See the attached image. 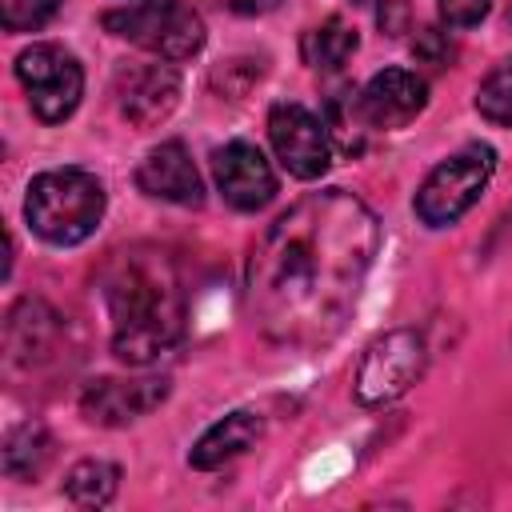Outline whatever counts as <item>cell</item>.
Returning a JSON list of instances; mask_svg holds the SVG:
<instances>
[{"label": "cell", "instance_id": "6da1fadb", "mask_svg": "<svg viewBox=\"0 0 512 512\" xmlns=\"http://www.w3.org/2000/svg\"><path fill=\"white\" fill-rule=\"evenodd\" d=\"M376 248L380 220L360 196L344 188L308 192L268 224L248 256L252 324L276 348H328L360 300Z\"/></svg>", "mask_w": 512, "mask_h": 512}, {"label": "cell", "instance_id": "7a4b0ae2", "mask_svg": "<svg viewBox=\"0 0 512 512\" xmlns=\"http://www.w3.org/2000/svg\"><path fill=\"white\" fill-rule=\"evenodd\" d=\"M104 308L112 328V352L144 368L160 360L184 336V288L168 252L152 244L120 248L104 276Z\"/></svg>", "mask_w": 512, "mask_h": 512}, {"label": "cell", "instance_id": "3957f363", "mask_svg": "<svg viewBox=\"0 0 512 512\" xmlns=\"http://www.w3.org/2000/svg\"><path fill=\"white\" fill-rule=\"evenodd\" d=\"M104 204H108L104 184L92 172L52 168V172H40L28 184L24 220L40 240H48L56 248H72V244L88 240L100 228Z\"/></svg>", "mask_w": 512, "mask_h": 512}, {"label": "cell", "instance_id": "277c9868", "mask_svg": "<svg viewBox=\"0 0 512 512\" xmlns=\"http://www.w3.org/2000/svg\"><path fill=\"white\" fill-rule=\"evenodd\" d=\"M104 28L160 60H188L204 48V20L192 4L180 0H140L116 12H104Z\"/></svg>", "mask_w": 512, "mask_h": 512}, {"label": "cell", "instance_id": "5b68a950", "mask_svg": "<svg viewBox=\"0 0 512 512\" xmlns=\"http://www.w3.org/2000/svg\"><path fill=\"white\" fill-rule=\"evenodd\" d=\"M492 172H496V148H488V144H480V140L456 148L448 160H440V164L424 176V184H420V192H416V216H420L428 228H448V224H456V220L480 200V192L488 188Z\"/></svg>", "mask_w": 512, "mask_h": 512}, {"label": "cell", "instance_id": "8992f818", "mask_svg": "<svg viewBox=\"0 0 512 512\" xmlns=\"http://www.w3.org/2000/svg\"><path fill=\"white\" fill-rule=\"evenodd\" d=\"M424 336L416 328H392L384 336H376L360 364H356V400L364 408H380V404H392L400 400L424 372Z\"/></svg>", "mask_w": 512, "mask_h": 512}, {"label": "cell", "instance_id": "52a82bcc", "mask_svg": "<svg viewBox=\"0 0 512 512\" xmlns=\"http://www.w3.org/2000/svg\"><path fill=\"white\" fill-rule=\"evenodd\" d=\"M16 80L28 92L32 112L44 124H60L76 112L84 96V68L76 64L72 52L60 44H32L16 56Z\"/></svg>", "mask_w": 512, "mask_h": 512}, {"label": "cell", "instance_id": "ba28073f", "mask_svg": "<svg viewBox=\"0 0 512 512\" xmlns=\"http://www.w3.org/2000/svg\"><path fill=\"white\" fill-rule=\"evenodd\" d=\"M268 140H272V152L284 164V172L296 180H316L332 160V136H328L324 116H316L312 108H304L296 100L272 104Z\"/></svg>", "mask_w": 512, "mask_h": 512}, {"label": "cell", "instance_id": "9c48e42d", "mask_svg": "<svg viewBox=\"0 0 512 512\" xmlns=\"http://www.w3.org/2000/svg\"><path fill=\"white\" fill-rule=\"evenodd\" d=\"M112 96L132 128H156L180 104V76L172 64H160V56L148 64H120L112 76Z\"/></svg>", "mask_w": 512, "mask_h": 512}, {"label": "cell", "instance_id": "30bf717a", "mask_svg": "<svg viewBox=\"0 0 512 512\" xmlns=\"http://www.w3.org/2000/svg\"><path fill=\"white\" fill-rule=\"evenodd\" d=\"M212 176L220 196L236 212H260L276 196V172L252 140H228L212 152Z\"/></svg>", "mask_w": 512, "mask_h": 512}, {"label": "cell", "instance_id": "8fae6325", "mask_svg": "<svg viewBox=\"0 0 512 512\" xmlns=\"http://www.w3.org/2000/svg\"><path fill=\"white\" fill-rule=\"evenodd\" d=\"M164 396H168L164 376H140V380L104 376L80 392V412L100 428H124V424L148 416L152 408H160Z\"/></svg>", "mask_w": 512, "mask_h": 512}, {"label": "cell", "instance_id": "7c38bea8", "mask_svg": "<svg viewBox=\"0 0 512 512\" xmlns=\"http://www.w3.org/2000/svg\"><path fill=\"white\" fill-rule=\"evenodd\" d=\"M136 184L152 196V200H168L180 208H200L204 204V184L200 172L192 164V152L184 140H164L156 144L140 168H136Z\"/></svg>", "mask_w": 512, "mask_h": 512}, {"label": "cell", "instance_id": "4fadbf2b", "mask_svg": "<svg viewBox=\"0 0 512 512\" xmlns=\"http://www.w3.org/2000/svg\"><path fill=\"white\" fill-rule=\"evenodd\" d=\"M428 104V84L412 68H384L360 88V108L372 128H404Z\"/></svg>", "mask_w": 512, "mask_h": 512}, {"label": "cell", "instance_id": "5bb4252c", "mask_svg": "<svg viewBox=\"0 0 512 512\" xmlns=\"http://www.w3.org/2000/svg\"><path fill=\"white\" fill-rule=\"evenodd\" d=\"M260 436H264V416L252 412V408H236V412L220 416L216 424H208V428L200 432V440H196L192 452H188V464L200 468V472L224 468V464H232L236 456H244Z\"/></svg>", "mask_w": 512, "mask_h": 512}, {"label": "cell", "instance_id": "9a60e30c", "mask_svg": "<svg viewBox=\"0 0 512 512\" xmlns=\"http://www.w3.org/2000/svg\"><path fill=\"white\" fill-rule=\"evenodd\" d=\"M356 48H360V36L344 16H328L300 36V56L316 72H340L356 56Z\"/></svg>", "mask_w": 512, "mask_h": 512}, {"label": "cell", "instance_id": "2e32d148", "mask_svg": "<svg viewBox=\"0 0 512 512\" xmlns=\"http://www.w3.org/2000/svg\"><path fill=\"white\" fill-rule=\"evenodd\" d=\"M56 332V316L48 312V304L40 300H20L8 312V360L12 364H32L44 356V348L52 344Z\"/></svg>", "mask_w": 512, "mask_h": 512}, {"label": "cell", "instance_id": "e0dca14e", "mask_svg": "<svg viewBox=\"0 0 512 512\" xmlns=\"http://www.w3.org/2000/svg\"><path fill=\"white\" fill-rule=\"evenodd\" d=\"M52 460V436L44 424L24 420L4 436V472L12 480H36Z\"/></svg>", "mask_w": 512, "mask_h": 512}, {"label": "cell", "instance_id": "ac0fdd59", "mask_svg": "<svg viewBox=\"0 0 512 512\" xmlns=\"http://www.w3.org/2000/svg\"><path fill=\"white\" fill-rule=\"evenodd\" d=\"M324 124H328V136H332V148L348 152V156H360L364 152V140H368V116L360 108V92L352 88H340L324 100Z\"/></svg>", "mask_w": 512, "mask_h": 512}, {"label": "cell", "instance_id": "d6986e66", "mask_svg": "<svg viewBox=\"0 0 512 512\" xmlns=\"http://www.w3.org/2000/svg\"><path fill=\"white\" fill-rule=\"evenodd\" d=\"M116 488H120V468L112 460H80L64 476V496L76 508H104L112 504Z\"/></svg>", "mask_w": 512, "mask_h": 512}, {"label": "cell", "instance_id": "ffe728a7", "mask_svg": "<svg viewBox=\"0 0 512 512\" xmlns=\"http://www.w3.org/2000/svg\"><path fill=\"white\" fill-rule=\"evenodd\" d=\"M476 112L488 120V124H500V128H512V56L504 64H496L480 88H476Z\"/></svg>", "mask_w": 512, "mask_h": 512}, {"label": "cell", "instance_id": "44dd1931", "mask_svg": "<svg viewBox=\"0 0 512 512\" xmlns=\"http://www.w3.org/2000/svg\"><path fill=\"white\" fill-rule=\"evenodd\" d=\"M64 0H0V24L4 32H36L44 28Z\"/></svg>", "mask_w": 512, "mask_h": 512}, {"label": "cell", "instance_id": "7402d4cb", "mask_svg": "<svg viewBox=\"0 0 512 512\" xmlns=\"http://www.w3.org/2000/svg\"><path fill=\"white\" fill-rule=\"evenodd\" d=\"M412 56H416L420 64H428L432 72L452 68V40H448V32H440V28H420L416 40H412Z\"/></svg>", "mask_w": 512, "mask_h": 512}, {"label": "cell", "instance_id": "603a6c76", "mask_svg": "<svg viewBox=\"0 0 512 512\" xmlns=\"http://www.w3.org/2000/svg\"><path fill=\"white\" fill-rule=\"evenodd\" d=\"M492 0H436V12L448 28H472L488 16Z\"/></svg>", "mask_w": 512, "mask_h": 512}, {"label": "cell", "instance_id": "cb8c5ba5", "mask_svg": "<svg viewBox=\"0 0 512 512\" xmlns=\"http://www.w3.org/2000/svg\"><path fill=\"white\" fill-rule=\"evenodd\" d=\"M376 20H380V28L388 36H400V32H408V4L404 0H384L380 12H376Z\"/></svg>", "mask_w": 512, "mask_h": 512}, {"label": "cell", "instance_id": "d4e9b609", "mask_svg": "<svg viewBox=\"0 0 512 512\" xmlns=\"http://www.w3.org/2000/svg\"><path fill=\"white\" fill-rule=\"evenodd\" d=\"M216 8H224V12H236V16H264V12H272L280 0H212Z\"/></svg>", "mask_w": 512, "mask_h": 512}, {"label": "cell", "instance_id": "484cf974", "mask_svg": "<svg viewBox=\"0 0 512 512\" xmlns=\"http://www.w3.org/2000/svg\"><path fill=\"white\" fill-rule=\"evenodd\" d=\"M356 4H372V0H356Z\"/></svg>", "mask_w": 512, "mask_h": 512}, {"label": "cell", "instance_id": "4316f807", "mask_svg": "<svg viewBox=\"0 0 512 512\" xmlns=\"http://www.w3.org/2000/svg\"><path fill=\"white\" fill-rule=\"evenodd\" d=\"M508 24H512V8H508Z\"/></svg>", "mask_w": 512, "mask_h": 512}]
</instances>
